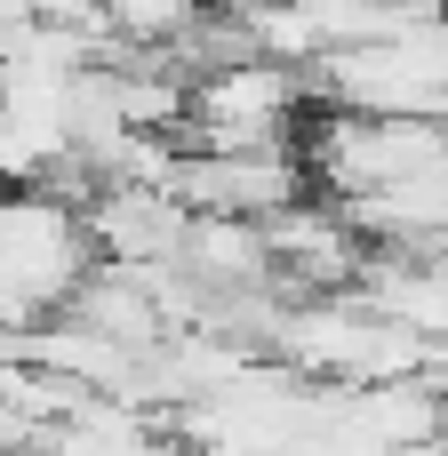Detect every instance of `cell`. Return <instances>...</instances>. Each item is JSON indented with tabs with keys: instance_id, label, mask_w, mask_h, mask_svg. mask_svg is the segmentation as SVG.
<instances>
[{
	"instance_id": "3",
	"label": "cell",
	"mask_w": 448,
	"mask_h": 456,
	"mask_svg": "<svg viewBox=\"0 0 448 456\" xmlns=\"http://www.w3.org/2000/svg\"><path fill=\"white\" fill-rule=\"evenodd\" d=\"M305 96L313 80L297 64H273V56H232L216 72L192 80V104H184V144H305Z\"/></svg>"
},
{
	"instance_id": "5",
	"label": "cell",
	"mask_w": 448,
	"mask_h": 456,
	"mask_svg": "<svg viewBox=\"0 0 448 456\" xmlns=\"http://www.w3.org/2000/svg\"><path fill=\"white\" fill-rule=\"evenodd\" d=\"M265 248H273V273L289 297H329V289H353L361 281V224L329 200H289L281 216H265Z\"/></svg>"
},
{
	"instance_id": "1",
	"label": "cell",
	"mask_w": 448,
	"mask_h": 456,
	"mask_svg": "<svg viewBox=\"0 0 448 456\" xmlns=\"http://www.w3.org/2000/svg\"><path fill=\"white\" fill-rule=\"evenodd\" d=\"M88 265H96V240L72 200L56 192L0 200V329H40L48 313H64Z\"/></svg>"
},
{
	"instance_id": "2",
	"label": "cell",
	"mask_w": 448,
	"mask_h": 456,
	"mask_svg": "<svg viewBox=\"0 0 448 456\" xmlns=\"http://www.w3.org/2000/svg\"><path fill=\"white\" fill-rule=\"evenodd\" d=\"M433 160H448V112H345V104H329L305 128V168L337 200L401 184Z\"/></svg>"
},
{
	"instance_id": "4",
	"label": "cell",
	"mask_w": 448,
	"mask_h": 456,
	"mask_svg": "<svg viewBox=\"0 0 448 456\" xmlns=\"http://www.w3.org/2000/svg\"><path fill=\"white\" fill-rule=\"evenodd\" d=\"M313 168H305V144H184L176 152V176L168 192L192 208V216H281L289 200H305Z\"/></svg>"
},
{
	"instance_id": "6",
	"label": "cell",
	"mask_w": 448,
	"mask_h": 456,
	"mask_svg": "<svg viewBox=\"0 0 448 456\" xmlns=\"http://www.w3.org/2000/svg\"><path fill=\"white\" fill-rule=\"evenodd\" d=\"M96 16H104V48L176 56V40L208 16V0H96Z\"/></svg>"
}]
</instances>
